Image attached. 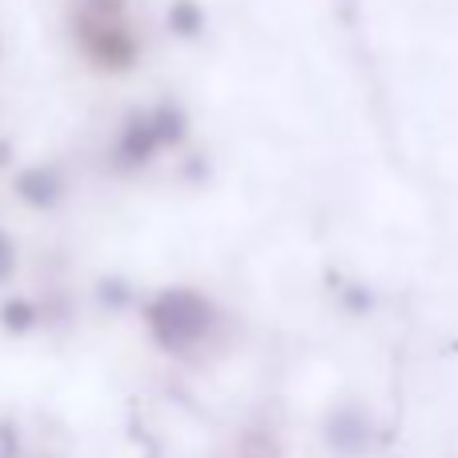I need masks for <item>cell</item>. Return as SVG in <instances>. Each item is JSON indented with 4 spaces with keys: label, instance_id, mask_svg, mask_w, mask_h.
Wrapping results in <instances>:
<instances>
[{
    "label": "cell",
    "instance_id": "cell-1",
    "mask_svg": "<svg viewBox=\"0 0 458 458\" xmlns=\"http://www.w3.org/2000/svg\"><path fill=\"white\" fill-rule=\"evenodd\" d=\"M198 24H201L198 8H193L190 0H177V4H174V29L177 32H198Z\"/></svg>",
    "mask_w": 458,
    "mask_h": 458
}]
</instances>
